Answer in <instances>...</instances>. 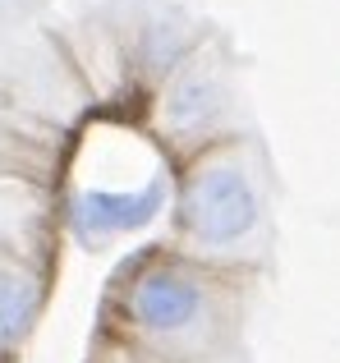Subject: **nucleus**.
<instances>
[{"instance_id":"4","label":"nucleus","mask_w":340,"mask_h":363,"mask_svg":"<svg viewBox=\"0 0 340 363\" xmlns=\"http://www.w3.org/2000/svg\"><path fill=\"white\" fill-rule=\"evenodd\" d=\"M33 313H37V281L28 272L5 267L0 272V345H14L28 336Z\"/></svg>"},{"instance_id":"5","label":"nucleus","mask_w":340,"mask_h":363,"mask_svg":"<svg viewBox=\"0 0 340 363\" xmlns=\"http://www.w3.org/2000/svg\"><path fill=\"white\" fill-rule=\"evenodd\" d=\"M216 88L207 79H184L166 101V116H170V129H198L216 116Z\"/></svg>"},{"instance_id":"2","label":"nucleus","mask_w":340,"mask_h":363,"mask_svg":"<svg viewBox=\"0 0 340 363\" xmlns=\"http://www.w3.org/2000/svg\"><path fill=\"white\" fill-rule=\"evenodd\" d=\"M129 318L152 336H175L203 318V285L175 267H152L129 290Z\"/></svg>"},{"instance_id":"1","label":"nucleus","mask_w":340,"mask_h":363,"mask_svg":"<svg viewBox=\"0 0 340 363\" xmlns=\"http://www.w3.org/2000/svg\"><path fill=\"white\" fill-rule=\"evenodd\" d=\"M179 221L207 248H230L258 225V194L239 166H207L188 179Z\"/></svg>"},{"instance_id":"3","label":"nucleus","mask_w":340,"mask_h":363,"mask_svg":"<svg viewBox=\"0 0 340 363\" xmlns=\"http://www.w3.org/2000/svg\"><path fill=\"white\" fill-rule=\"evenodd\" d=\"M166 203V184L152 179L147 189L134 194H106V189H83L74 198V225H79L88 240L101 235H125V230H143Z\"/></svg>"}]
</instances>
